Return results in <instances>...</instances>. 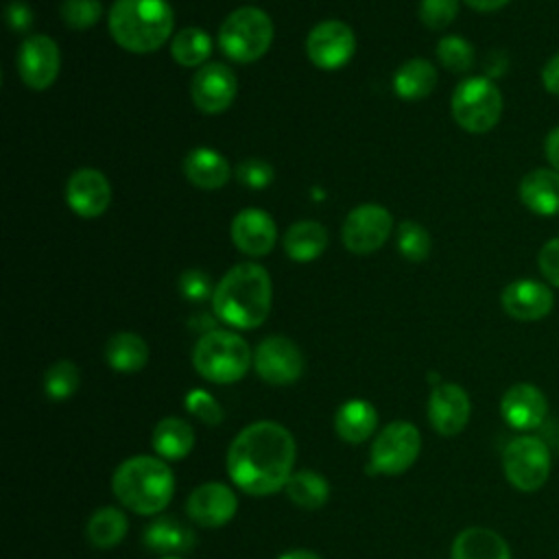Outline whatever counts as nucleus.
<instances>
[{"label":"nucleus","mask_w":559,"mask_h":559,"mask_svg":"<svg viewBox=\"0 0 559 559\" xmlns=\"http://www.w3.org/2000/svg\"><path fill=\"white\" fill-rule=\"evenodd\" d=\"M297 445L288 428L277 421H253L229 443L227 472L231 483L249 496H271L284 489L295 472Z\"/></svg>","instance_id":"obj_1"},{"label":"nucleus","mask_w":559,"mask_h":559,"mask_svg":"<svg viewBox=\"0 0 559 559\" xmlns=\"http://www.w3.org/2000/svg\"><path fill=\"white\" fill-rule=\"evenodd\" d=\"M271 299L273 288L266 269L255 262H240L216 284L212 308L223 323L236 330H253L266 319Z\"/></svg>","instance_id":"obj_2"},{"label":"nucleus","mask_w":559,"mask_h":559,"mask_svg":"<svg viewBox=\"0 0 559 559\" xmlns=\"http://www.w3.org/2000/svg\"><path fill=\"white\" fill-rule=\"evenodd\" d=\"M111 489L118 502L129 511L155 515L173 500L175 476L164 459L138 454L114 469Z\"/></svg>","instance_id":"obj_3"},{"label":"nucleus","mask_w":559,"mask_h":559,"mask_svg":"<svg viewBox=\"0 0 559 559\" xmlns=\"http://www.w3.org/2000/svg\"><path fill=\"white\" fill-rule=\"evenodd\" d=\"M107 24L120 48L144 55L170 39L175 13L166 0H116L109 9Z\"/></svg>","instance_id":"obj_4"},{"label":"nucleus","mask_w":559,"mask_h":559,"mask_svg":"<svg viewBox=\"0 0 559 559\" xmlns=\"http://www.w3.org/2000/svg\"><path fill=\"white\" fill-rule=\"evenodd\" d=\"M253 362L247 341L229 330L203 332L192 349V365L201 378L214 384L238 382Z\"/></svg>","instance_id":"obj_5"},{"label":"nucleus","mask_w":559,"mask_h":559,"mask_svg":"<svg viewBox=\"0 0 559 559\" xmlns=\"http://www.w3.org/2000/svg\"><path fill=\"white\" fill-rule=\"evenodd\" d=\"M273 41V22L258 7L231 11L218 31L221 50L236 63L258 61Z\"/></svg>","instance_id":"obj_6"},{"label":"nucleus","mask_w":559,"mask_h":559,"mask_svg":"<svg viewBox=\"0 0 559 559\" xmlns=\"http://www.w3.org/2000/svg\"><path fill=\"white\" fill-rule=\"evenodd\" d=\"M452 116L467 133L491 131L502 116V94L487 76L463 79L452 92Z\"/></svg>","instance_id":"obj_7"},{"label":"nucleus","mask_w":559,"mask_h":559,"mask_svg":"<svg viewBox=\"0 0 559 559\" xmlns=\"http://www.w3.org/2000/svg\"><path fill=\"white\" fill-rule=\"evenodd\" d=\"M550 450L539 437H515L502 450V472L511 487L522 493H533L542 489L550 476Z\"/></svg>","instance_id":"obj_8"},{"label":"nucleus","mask_w":559,"mask_h":559,"mask_svg":"<svg viewBox=\"0 0 559 559\" xmlns=\"http://www.w3.org/2000/svg\"><path fill=\"white\" fill-rule=\"evenodd\" d=\"M419 450H421L419 428L404 419L391 421L373 439L367 469L369 474L397 476L417 461Z\"/></svg>","instance_id":"obj_9"},{"label":"nucleus","mask_w":559,"mask_h":559,"mask_svg":"<svg viewBox=\"0 0 559 559\" xmlns=\"http://www.w3.org/2000/svg\"><path fill=\"white\" fill-rule=\"evenodd\" d=\"M393 227L391 212L384 210L378 203H365L354 207L343 223L341 238L345 249H349L356 255H367L378 251Z\"/></svg>","instance_id":"obj_10"},{"label":"nucleus","mask_w":559,"mask_h":559,"mask_svg":"<svg viewBox=\"0 0 559 559\" xmlns=\"http://www.w3.org/2000/svg\"><path fill=\"white\" fill-rule=\"evenodd\" d=\"M253 369L264 382L286 386L299 380L304 371V356L290 338L266 336L253 352Z\"/></svg>","instance_id":"obj_11"},{"label":"nucleus","mask_w":559,"mask_h":559,"mask_svg":"<svg viewBox=\"0 0 559 559\" xmlns=\"http://www.w3.org/2000/svg\"><path fill=\"white\" fill-rule=\"evenodd\" d=\"M356 50L354 31L341 20L319 22L306 37L308 59L321 70L343 68Z\"/></svg>","instance_id":"obj_12"},{"label":"nucleus","mask_w":559,"mask_h":559,"mask_svg":"<svg viewBox=\"0 0 559 559\" xmlns=\"http://www.w3.org/2000/svg\"><path fill=\"white\" fill-rule=\"evenodd\" d=\"M472 415V402L467 391L456 382L432 384L428 397V421L441 437L459 435Z\"/></svg>","instance_id":"obj_13"},{"label":"nucleus","mask_w":559,"mask_h":559,"mask_svg":"<svg viewBox=\"0 0 559 559\" xmlns=\"http://www.w3.org/2000/svg\"><path fill=\"white\" fill-rule=\"evenodd\" d=\"M61 55L48 35H31L17 50V74L31 90H46L57 81Z\"/></svg>","instance_id":"obj_14"},{"label":"nucleus","mask_w":559,"mask_h":559,"mask_svg":"<svg viewBox=\"0 0 559 559\" xmlns=\"http://www.w3.org/2000/svg\"><path fill=\"white\" fill-rule=\"evenodd\" d=\"M236 74L225 63H205L197 70L190 83V96L199 111L203 114H221L236 98Z\"/></svg>","instance_id":"obj_15"},{"label":"nucleus","mask_w":559,"mask_h":559,"mask_svg":"<svg viewBox=\"0 0 559 559\" xmlns=\"http://www.w3.org/2000/svg\"><path fill=\"white\" fill-rule=\"evenodd\" d=\"M238 509V498L225 483L210 480L192 489L186 500L188 518L205 528L225 526Z\"/></svg>","instance_id":"obj_16"},{"label":"nucleus","mask_w":559,"mask_h":559,"mask_svg":"<svg viewBox=\"0 0 559 559\" xmlns=\"http://www.w3.org/2000/svg\"><path fill=\"white\" fill-rule=\"evenodd\" d=\"M500 415L513 430H535L548 415V400L535 384L515 382L502 393Z\"/></svg>","instance_id":"obj_17"},{"label":"nucleus","mask_w":559,"mask_h":559,"mask_svg":"<svg viewBox=\"0 0 559 559\" xmlns=\"http://www.w3.org/2000/svg\"><path fill=\"white\" fill-rule=\"evenodd\" d=\"M111 201L107 177L96 168H79L66 183V203L81 218L100 216Z\"/></svg>","instance_id":"obj_18"},{"label":"nucleus","mask_w":559,"mask_h":559,"mask_svg":"<svg viewBox=\"0 0 559 559\" xmlns=\"http://www.w3.org/2000/svg\"><path fill=\"white\" fill-rule=\"evenodd\" d=\"M502 310L518 321H539L550 314L555 306L552 290L537 280H515L502 288Z\"/></svg>","instance_id":"obj_19"},{"label":"nucleus","mask_w":559,"mask_h":559,"mask_svg":"<svg viewBox=\"0 0 559 559\" xmlns=\"http://www.w3.org/2000/svg\"><path fill=\"white\" fill-rule=\"evenodd\" d=\"M231 240L242 253L251 258H262L275 247L277 227L269 212L247 207L240 210L231 221Z\"/></svg>","instance_id":"obj_20"},{"label":"nucleus","mask_w":559,"mask_h":559,"mask_svg":"<svg viewBox=\"0 0 559 559\" xmlns=\"http://www.w3.org/2000/svg\"><path fill=\"white\" fill-rule=\"evenodd\" d=\"M520 201L537 216L559 214V173L555 168H533L520 181Z\"/></svg>","instance_id":"obj_21"},{"label":"nucleus","mask_w":559,"mask_h":559,"mask_svg":"<svg viewBox=\"0 0 559 559\" xmlns=\"http://www.w3.org/2000/svg\"><path fill=\"white\" fill-rule=\"evenodd\" d=\"M450 559H511V548L493 528L467 526L454 537Z\"/></svg>","instance_id":"obj_22"},{"label":"nucleus","mask_w":559,"mask_h":559,"mask_svg":"<svg viewBox=\"0 0 559 559\" xmlns=\"http://www.w3.org/2000/svg\"><path fill=\"white\" fill-rule=\"evenodd\" d=\"M186 179L201 190H218L229 179V162L207 146L192 148L183 159Z\"/></svg>","instance_id":"obj_23"},{"label":"nucleus","mask_w":559,"mask_h":559,"mask_svg":"<svg viewBox=\"0 0 559 559\" xmlns=\"http://www.w3.org/2000/svg\"><path fill=\"white\" fill-rule=\"evenodd\" d=\"M378 426V413L371 402L352 397L343 402L334 415V430L347 443L367 441Z\"/></svg>","instance_id":"obj_24"},{"label":"nucleus","mask_w":559,"mask_h":559,"mask_svg":"<svg viewBox=\"0 0 559 559\" xmlns=\"http://www.w3.org/2000/svg\"><path fill=\"white\" fill-rule=\"evenodd\" d=\"M151 445L164 461H181L194 448V430L181 417H164L153 428Z\"/></svg>","instance_id":"obj_25"},{"label":"nucleus","mask_w":559,"mask_h":559,"mask_svg":"<svg viewBox=\"0 0 559 559\" xmlns=\"http://www.w3.org/2000/svg\"><path fill=\"white\" fill-rule=\"evenodd\" d=\"M144 544L155 552H164L166 557L181 555L194 548V533L181 520L164 515L146 526Z\"/></svg>","instance_id":"obj_26"},{"label":"nucleus","mask_w":559,"mask_h":559,"mask_svg":"<svg viewBox=\"0 0 559 559\" xmlns=\"http://www.w3.org/2000/svg\"><path fill=\"white\" fill-rule=\"evenodd\" d=\"M437 85V70L428 59L415 57L404 61L393 76V90L404 100L426 98Z\"/></svg>","instance_id":"obj_27"},{"label":"nucleus","mask_w":559,"mask_h":559,"mask_svg":"<svg viewBox=\"0 0 559 559\" xmlns=\"http://www.w3.org/2000/svg\"><path fill=\"white\" fill-rule=\"evenodd\" d=\"M328 247V229L317 221H299L284 234V251L295 262H310Z\"/></svg>","instance_id":"obj_28"},{"label":"nucleus","mask_w":559,"mask_h":559,"mask_svg":"<svg viewBox=\"0 0 559 559\" xmlns=\"http://www.w3.org/2000/svg\"><path fill=\"white\" fill-rule=\"evenodd\" d=\"M105 360L118 373H135L148 360V345L133 332H116L105 343Z\"/></svg>","instance_id":"obj_29"},{"label":"nucleus","mask_w":559,"mask_h":559,"mask_svg":"<svg viewBox=\"0 0 559 559\" xmlns=\"http://www.w3.org/2000/svg\"><path fill=\"white\" fill-rule=\"evenodd\" d=\"M129 528V520L118 507L96 509L85 526V537L94 548H114L118 546Z\"/></svg>","instance_id":"obj_30"},{"label":"nucleus","mask_w":559,"mask_h":559,"mask_svg":"<svg viewBox=\"0 0 559 559\" xmlns=\"http://www.w3.org/2000/svg\"><path fill=\"white\" fill-rule=\"evenodd\" d=\"M288 500L301 509H321L330 498L328 480L314 469H297L284 485Z\"/></svg>","instance_id":"obj_31"},{"label":"nucleus","mask_w":559,"mask_h":559,"mask_svg":"<svg viewBox=\"0 0 559 559\" xmlns=\"http://www.w3.org/2000/svg\"><path fill=\"white\" fill-rule=\"evenodd\" d=\"M210 52H212V37L199 26L181 28L170 41V55L183 68L205 66Z\"/></svg>","instance_id":"obj_32"},{"label":"nucleus","mask_w":559,"mask_h":559,"mask_svg":"<svg viewBox=\"0 0 559 559\" xmlns=\"http://www.w3.org/2000/svg\"><path fill=\"white\" fill-rule=\"evenodd\" d=\"M81 384V373L72 360H57L44 373V393L48 400L61 402L74 395Z\"/></svg>","instance_id":"obj_33"},{"label":"nucleus","mask_w":559,"mask_h":559,"mask_svg":"<svg viewBox=\"0 0 559 559\" xmlns=\"http://www.w3.org/2000/svg\"><path fill=\"white\" fill-rule=\"evenodd\" d=\"M437 59L450 72H467L474 63V48L461 35H445L437 44Z\"/></svg>","instance_id":"obj_34"},{"label":"nucleus","mask_w":559,"mask_h":559,"mask_svg":"<svg viewBox=\"0 0 559 559\" xmlns=\"http://www.w3.org/2000/svg\"><path fill=\"white\" fill-rule=\"evenodd\" d=\"M430 234L415 221H404L397 227V249L411 262H421L430 253Z\"/></svg>","instance_id":"obj_35"},{"label":"nucleus","mask_w":559,"mask_h":559,"mask_svg":"<svg viewBox=\"0 0 559 559\" xmlns=\"http://www.w3.org/2000/svg\"><path fill=\"white\" fill-rule=\"evenodd\" d=\"M103 15V4L98 0H63L61 20L68 28L85 31L92 28Z\"/></svg>","instance_id":"obj_36"},{"label":"nucleus","mask_w":559,"mask_h":559,"mask_svg":"<svg viewBox=\"0 0 559 559\" xmlns=\"http://www.w3.org/2000/svg\"><path fill=\"white\" fill-rule=\"evenodd\" d=\"M186 411L207 426H218L223 421V408L214 395L203 389H192L186 395Z\"/></svg>","instance_id":"obj_37"},{"label":"nucleus","mask_w":559,"mask_h":559,"mask_svg":"<svg viewBox=\"0 0 559 559\" xmlns=\"http://www.w3.org/2000/svg\"><path fill=\"white\" fill-rule=\"evenodd\" d=\"M459 13V0H421L419 20L430 31L445 28Z\"/></svg>","instance_id":"obj_38"},{"label":"nucleus","mask_w":559,"mask_h":559,"mask_svg":"<svg viewBox=\"0 0 559 559\" xmlns=\"http://www.w3.org/2000/svg\"><path fill=\"white\" fill-rule=\"evenodd\" d=\"M273 177H275L273 166H271L269 162H264V159L251 157V159H245V162H240V164L236 166V179H238L242 186L251 188V190H264V188H269L271 181H273Z\"/></svg>","instance_id":"obj_39"},{"label":"nucleus","mask_w":559,"mask_h":559,"mask_svg":"<svg viewBox=\"0 0 559 559\" xmlns=\"http://www.w3.org/2000/svg\"><path fill=\"white\" fill-rule=\"evenodd\" d=\"M214 288L212 277L203 269H186L179 275V290L190 301H205L214 295Z\"/></svg>","instance_id":"obj_40"},{"label":"nucleus","mask_w":559,"mask_h":559,"mask_svg":"<svg viewBox=\"0 0 559 559\" xmlns=\"http://www.w3.org/2000/svg\"><path fill=\"white\" fill-rule=\"evenodd\" d=\"M537 264H539L542 275L555 288H559V236L544 242V247L537 253Z\"/></svg>","instance_id":"obj_41"},{"label":"nucleus","mask_w":559,"mask_h":559,"mask_svg":"<svg viewBox=\"0 0 559 559\" xmlns=\"http://www.w3.org/2000/svg\"><path fill=\"white\" fill-rule=\"evenodd\" d=\"M4 15H7L9 28L15 31V33H24V31H28V26L33 24V11H31V7H28L26 2H22V0L9 2Z\"/></svg>","instance_id":"obj_42"},{"label":"nucleus","mask_w":559,"mask_h":559,"mask_svg":"<svg viewBox=\"0 0 559 559\" xmlns=\"http://www.w3.org/2000/svg\"><path fill=\"white\" fill-rule=\"evenodd\" d=\"M542 83H544V90L559 96V52L552 55L544 68H542Z\"/></svg>","instance_id":"obj_43"},{"label":"nucleus","mask_w":559,"mask_h":559,"mask_svg":"<svg viewBox=\"0 0 559 559\" xmlns=\"http://www.w3.org/2000/svg\"><path fill=\"white\" fill-rule=\"evenodd\" d=\"M544 155L548 159V164L559 173V127L550 129L546 133V140H544Z\"/></svg>","instance_id":"obj_44"},{"label":"nucleus","mask_w":559,"mask_h":559,"mask_svg":"<svg viewBox=\"0 0 559 559\" xmlns=\"http://www.w3.org/2000/svg\"><path fill=\"white\" fill-rule=\"evenodd\" d=\"M467 7H472L474 11H480V13H491V11H498L502 9L504 4H509L511 0H463Z\"/></svg>","instance_id":"obj_45"},{"label":"nucleus","mask_w":559,"mask_h":559,"mask_svg":"<svg viewBox=\"0 0 559 559\" xmlns=\"http://www.w3.org/2000/svg\"><path fill=\"white\" fill-rule=\"evenodd\" d=\"M277 559H321L317 552L312 550H304V548H297V550H288L284 555H280Z\"/></svg>","instance_id":"obj_46"},{"label":"nucleus","mask_w":559,"mask_h":559,"mask_svg":"<svg viewBox=\"0 0 559 559\" xmlns=\"http://www.w3.org/2000/svg\"><path fill=\"white\" fill-rule=\"evenodd\" d=\"M162 559H181L179 555H168V557H162Z\"/></svg>","instance_id":"obj_47"}]
</instances>
